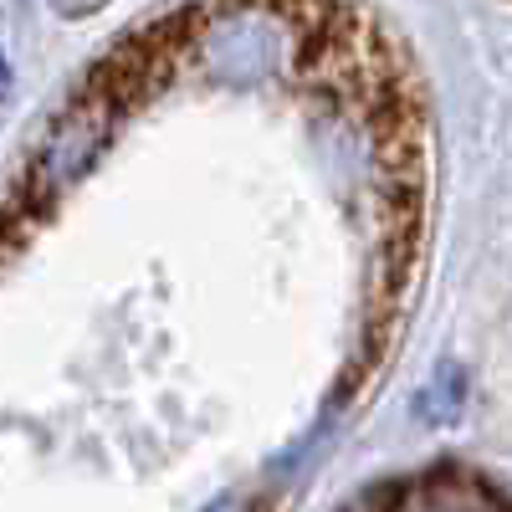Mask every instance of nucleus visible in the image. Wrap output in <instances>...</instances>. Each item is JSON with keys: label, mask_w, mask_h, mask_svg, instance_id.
I'll return each mask as SVG.
<instances>
[{"label": "nucleus", "mask_w": 512, "mask_h": 512, "mask_svg": "<svg viewBox=\"0 0 512 512\" xmlns=\"http://www.w3.org/2000/svg\"><path fill=\"white\" fill-rule=\"evenodd\" d=\"M6 82H11V72H6V57H0V93H6Z\"/></svg>", "instance_id": "1"}]
</instances>
